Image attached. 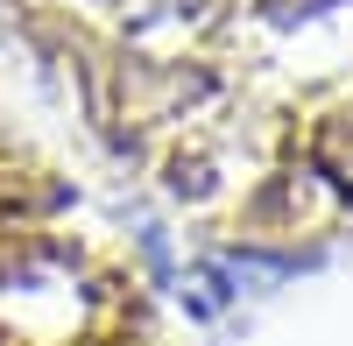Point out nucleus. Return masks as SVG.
<instances>
[{"mask_svg":"<svg viewBox=\"0 0 353 346\" xmlns=\"http://www.w3.org/2000/svg\"><path fill=\"white\" fill-rule=\"evenodd\" d=\"M311 170H318L325 184L353 191V106L332 113V121H318V134H311Z\"/></svg>","mask_w":353,"mask_h":346,"instance_id":"1","label":"nucleus"},{"mask_svg":"<svg viewBox=\"0 0 353 346\" xmlns=\"http://www.w3.org/2000/svg\"><path fill=\"white\" fill-rule=\"evenodd\" d=\"M290 8H339V0H290Z\"/></svg>","mask_w":353,"mask_h":346,"instance_id":"2","label":"nucleus"}]
</instances>
